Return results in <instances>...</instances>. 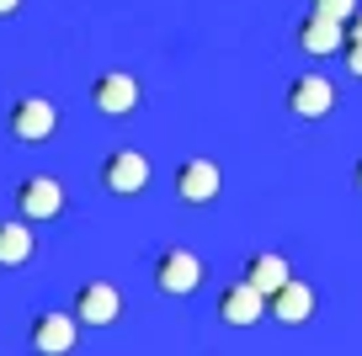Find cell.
Listing matches in <instances>:
<instances>
[{
	"label": "cell",
	"mask_w": 362,
	"mask_h": 356,
	"mask_svg": "<svg viewBox=\"0 0 362 356\" xmlns=\"http://www.w3.org/2000/svg\"><path fill=\"white\" fill-rule=\"evenodd\" d=\"M298 48H304V54H315V59L336 54V48H341V22H325V16H304V22H298Z\"/></svg>",
	"instance_id": "4fadbf2b"
},
{
	"label": "cell",
	"mask_w": 362,
	"mask_h": 356,
	"mask_svg": "<svg viewBox=\"0 0 362 356\" xmlns=\"http://www.w3.org/2000/svg\"><path fill=\"white\" fill-rule=\"evenodd\" d=\"M341 43H362V11L346 16V27H341Z\"/></svg>",
	"instance_id": "2e32d148"
},
{
	"label": "cell",
	"mask_w": 362,
	"mask_h": 356,
	"mask_svg": "<svg viewBox=\"0 0 362 356\" xmlns=\"http://www.w3.org/2000/svg\"><path fill=\"white\" fill-rule=\"evenodd\" d=\"M75 324H112L117 314H123V298H117V287L112 282H80V292H75Z\"/></svg>",
	"instance_id": "52a82bcc"
},
{
	"label": "cell",
	"mask_w": 362,
	"mask_h": 356,
	"mask_svg": "<svg viewBox=\"0 0 362 356\" xmlns=\"http://www.w3.org/2000/svg\"><path fill=\"white\" fill-rule=\"evenodd\" d=\"M6 128H11L22 144H43V138H54V128H59V107L48 96H22L11 107V117H6Z\"/></svg>",
	"instance_id": "6da1fadb"
},
{
	"label": "cell",
	"mask_w": 362,
	"mask_h": 356,
	"mask_svg": "<svg viewBox=\"0 0 362 356\" xmlns=\"http://www.w3.org/2000/svg\"><path fill=\"white\" fill-rule=\"evenodd\" d=\"M139 80L128 75V69H107V75L90 80V101H96V112H107V117H128V112L139 107Z\"/></svg>",
	"instance_id": "5b68a950"
},
{
	"label": "cell",
	"mask_w": 362,
	"mask_h": 356,
	"mask_svg": "<svg viewBox=\"0 0 362 356\" xmlns=\"http://www.w3.org/2000/svg\"><path fill=\"white\" fill-rule=\"evenodd\" d=\"M341 48H346V69L362 80V43H341Z\"/></svg>",
	"instance_id": "e0dca14e"
},
{
	"label": "cell",
	"mask_w": 362,
	"mask_h": 356,
	"mask_svg": "<svg viewBox=\"0 0 362 356\" xmlns=\"http://www.w3.org/2000/svg\"><path fill=\"white\" fill-rule=\"evenodd\" d=\"M27 261H33V229L22 218L0 223V266L11 271V266H27Z\"/></svg>",
	"instance_id": "5bb4252c"
},
{
	"label": "cell",
	"mask_w": 362,
	"mask_h": 356,
	"mask_svg": "<svg viewBox=\"0 0 362 356\" xmlns=\"http://www.w3.org/2000/svg\"><path fill=\"white\" fill-rule=\"evenodd\" d=\"M197 282H203V261H197L192 250H160L155 287L165 292V298H187V292H197Z\"/></svg>",
	"instance_id": "277c9868"
},
{
	"label": "cell",
	"mask_w": 362,
	"mask_h": 356,
	"mask_svg": "<svg viewBox=\"0 0 362 356\" xmlns=\"http://www.w3.org/2000/svg\"><path fill=\"white\" fill-rule=\"evenodd\" d=\"M214 314H218L224 324H240V330H245V324H256L261 314H267V298H261L256 287H245V282H229V287L218 292Z\"/></svg>",
	"instance_id": "8fae6325"
},
{
	"label": "cell",
	"mask_w": 362,
	"mask_h": 356,
	"mask_svg": "<svg viewBox=\"0 0 362 356\" xmlns=\"http://www.w3.org/2000/svg\"><path fill=\"white\" fill-rule=\"evenodd\" d=\"M16 208H22V223H54L64 213V186L54 176H27L16 186Z\"/></svg>",
	"instance_id": "3957f363"
},
{
	"label": "cell",
	"mask_w": 362,
	"mask_h": 356,
	"mask_svg": "<svg viewBox=\"0 0 362 356\" xmlns=\"http://www.w3.org/2000/svg\"><path fill=\"white\" fill-rule=\"evenodd\" d=\"M102 186L112 191V197H139V191L149 186V160L139 155V149H112V155L102 160Z\"/></svg>",
	"instance_id": "7a4b0ae2"
},
{
	"label": "cell",
	"mask_w": 362,
	"mask_h": 356,
	"mask_svg": "<svg viewBox=\"0 0 362 356\" xmlns=\"http://www.w3.org/2000/svg\"><path fill=\"white\" fill-rule=\"evenodd\" d=\"M218 186H224V176H218L214 160L197 155V160H181V165H176V197H181V202L203 208V202L218 197Z\"/></svg>",
	"instance_id": "8992f818"
},
{
	"label": "cell",
	"mask_w": 362,
	"mask_h": 356,
	"mask_svg": "<svg viewBox=\"0 0 362 356\" xmlns=\"http://www.w3.org/2000/svg\"><path fill=\"white\" fill-rule=\"evenodd\" d=\"M351 11H357V0H309V16H325V22H341V27H346Z\"/></svg>",
	"instance_id": "9a60e30c"
},
{
	"label": "cell",
	"mask_w": 362,
	"mask_h": 356,
	"mask_svg": "<svg viewBox=\"0 0 362 356\" xmlns=\"http://www.w3.org/2000/svg\"><path fill=\"white\" fill-rule=\"evenodd\" d=\"M22 11V0H0V16H16Z\"/></svg>",
	"instance_id": "ac0fdd59"
},
{
	"label": "cell",
	"mask_w": 362,
	"mask_h": 356,
	"mask_svg": "<svg viewBox=\"0 0 362 356\" xmlns=\"http://www.w3.org/2000/svg\"><path fill=\"white\" fill-rule=\"evenodd\" d=\"M288 277H293V271H288V261L267 250V256H250V261H245V277H240V282H245V287H256L261 298H272Z\"/></svg>",
	"instance_id": "7c38bea8"
},
{
	"label": "cell",
	"mask_w": 362,
	"mask_h": 356,
	"mask_svg": "<svg viewBox=\"0 0 362 356\" xmlns=\"http://www.w3.org/2000/svg\"><path fill=\"white\" fill-rule=\"evenodd\" d=\"M75 335H80L75 314H37L33 330H27V340H33L37 356H69L75 351Z\"/></svg>",
	"instance_id": "ba28073f"
},
{
	"label": "cell",
	"mask_w": 362,
	"mask_h": 356,
	"mask_svg": "<svg viewBox=\"0 0 362 356\" xmlns=\"http://www.w3.org/2000/svg\"><path fill=\"white\" fill-rule=\"evenodd\" d=\"M330 107H336V85L325 75H298L288 85V112L293 117H325Z\"/></svg>",
	"instance_id": "9c48e42d"
},
{
	"label": "cell",
	"mask_w": 362,
	"mask_h": 356,
	"mask_svg": "<svg viewBox=\"0 0 362 356\" xmlns=\"http://www.w3.org/2000/svg\"><path fill=\"white\" fill-rule=\"evenodd\" d=\"M267 314H272L277 324H304L309 314H315V287H309V282H298V277H288L283 287L267 298Z\"/></svg>",
	"instance_id": "30bf717a"
},
{
	"label": "cell",
	"mask_w": 362,
	"mask_h": 356,
	"mask_svg": "<svg viewBox=\"0 0 362 356\" xmlns=\"http://www.w3.org/2000/svg\"><path fill=\"white\" fill-rule=\"evenodd\" d=\"M357 186H362V160H357Z\"/></svg>",
	"instance_id": "d6986e66"
}]
</instances>
